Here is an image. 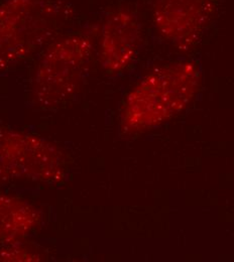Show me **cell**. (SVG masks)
<instances>
[{
    "label": "cell",
    "mask_w": 234,
    "mask_h": 262,
    "mask_svg": "<svg viewBox=\"0 0 234 262\" xmlns=\"http://www.w3.org/2000/svg\"><path fill=\"white\" fill-rule=\"evenodd\" d=\"M200 82L199 68L191 61L175 62L150 72L123 101L121 130L137 134L167 122L189 105Z\"/></svg>",
    "instance_id": "cell-1"
},
{
    "label": "cell",
    "mask_w": 234,
    "mask_h": 262,
    "mask_svg": "<svg viewBox=\"0 0 234 262\" xmlns=\"http://www.w3.org/2000/svg\"><path fill=\"white\" fill-rule=\"evenodd\" d=\"M72 14L66 0H4L0 3V73L50 42Z\"/></svg>",
    "instance_id": "cell-2"
},
{
    "label": "cell",
    "mask_w": 234,
    "mask_h": 262,
    "mask_svg": "<svg viewBox=\"0 0 234 262\" xmlns=\"http://www.w3.org/2000/svg\"><path fill=\"white\" fill-rule=\"evenodd\" d=\"M94 50L90 33H73L51 41L34 70L32 96L41 108H55L81 88Z\"/></svg>",
    "instance_id": "cell-3"
},
{
    "label": "cell",
    "mask_w": 234,
    "mask_h": 262,
    "mask_svg": "<svg viewBox=\"0 0 234 262\" xmlns=\"http://www.w3.org/2000/svg\"><path fill=\"white\" fill-rule=\"evenodd\" d=\"M66 156L37 135L0 126V181L57 183L66 176Z\"/></svg>",
    "instance_id": "cell-4"
},
{
    "label": "cell",
    "mask_w": 234,
    "mask_h": 262,
    "mask_svg": "<svg viewBox=\"0 0 234 262\" xmlns=\"http://www.w3.org/2000/svg\"><path fill=\"white\" fill-rule=\"evenodd\" d=\"M218 0H152L154 26L177 49L194 47L213 18Z\"/></svg>",
    "instance_id": "cell-5"
},
{
    "label": "cell",
    "mask_w": 234,
    "mask_h": 262,
    "mask_svg": "<svg viewBox=\"0 0 234 262\" xmlns=\"http://www.w3.org/2000/svg\"><path fill=\"white\" fill-rule=\"evenodd\" d=\"M141 40L137 15L125 7L110 11L104 18L99 35V62L109 75H118L133 64Z\"/></svg>",
    "instance_id": "cell-6"
},
{
    "label": "cell",
    "mask_w": 234,
    "mask_h": 262,
    "mask_svg": "<svg viewBox=\"0 0 234 262\" xmlns=\"http://www.w3.org/2000/svg\"><path fill=\"white\" fill-rule=\"evenodd\" d=\"M34 205L18 196H0V247L25 242L40 224Z\"/></svg>",
    "instance_id": "cell-7"
},
{
    "label": "cell",
    "mask_w": 234,
    "mask_h": 262,
    "mask_svg": "<svg viewBox=\"0 0 234 262\" xmlns=\"http://www.w3.org/2000/svg\"><path fill=\"white\" fill-rule=\"evenodd\" d=\"M39 253L23 243L0 247V261H37Z\"/></svg>",
    "instance_id": "cell-8"
}]
</instances>
